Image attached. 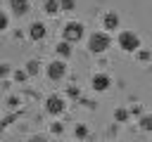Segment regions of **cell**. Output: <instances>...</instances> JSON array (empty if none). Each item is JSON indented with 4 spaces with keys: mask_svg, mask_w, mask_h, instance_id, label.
<instances>
[{
    "mask_svg": "<svg viewBox=\"0 0 152 142\" xmlns=\"http://www.w3.org/2000/svg\"><path fill=\"white\" fill-rule=\"evenodd\" d=\"M109 45H112V38H109L107 31H95V33L88 36V50L95 52V54L97 52H104Z\"/></svg>",
    "mask_w": 152,
    "mask_h": 142,
    "instance_id": "obj_1",
    "label": "cell"
},
{
    "mask_svg": "<svg viewBox=\"0 0 152 142\" xmlns=\"http://www.w3.org/2000/svg\"><path fill=\"white\" fill-rule=\"evenodd\" d=\"M116 40H119V47L124 52H138L140 50V36L133 31H121Z\"/></svg>",
    "mask_w": 152,
    "mask_h": 142,
    "instance_id": "obj_2",
    "label": "cell"
},
{
    "mask_svg": "<svg viewBox=\"0 0 152 142\" xmlns=\"http://www.w3.org/2000/svg\"><path fill=\"white\" fill-rule=\"evenodd\" d=\"M62 36H64L66 43H76V40H81V38H83V24H81V21H69V24H64Z\"/></svg>",
    "mask_w": 152,
    "mask_h": 142,
    "instance_id": "obj_3",
    "label": "cell"
},
{
    "mask_svg": "<svg viewBox=\"0 0 152 142\" xmlns=\"http://www.w3.org/2000/svg\"><path fill=\"white\" fill-rule=\"evenodd\" d=\"M45 73H48L50 80H62V78L66 76V64H64V59H55V62H50L48 69H45Z\"/></svg>",
    "mask_w": 152,
    "mask_h": 142,
    "instance_id": "obj_4",
    "label": "cell"
},
{
    "mask_svg": "<svg viewBox=\"0 0 152 142\" xmlns=\"http://www.w3.org/2000/svg\"><path fill=\"white\" fill-rule=\"evenodd\" d=\"M45 109H48V114H62L64 109H66V102H64V97L62 95H50L48 99H45Z\"/></svg>",
    "mask_w": 152,
    "mask_h": 142,
    "instance_id": "obj_5",
    "label": "cell"
},
{
    "mask_svg": "<svg viewBox=\"0 0 152 142\" xmlns=\"http://www.w3.org/2000/svg\"><path fill=\"white\" fill-rule=\"evenodd\" d=\"M90 85H93V90L104 92V90L112 85V78H109L107 73H95V76H93V80H90Z\"/></svg>",
    "mask_w": 152,
    "mask_h": 142,
    "instance_id": "obj_6",
    "label": "cell"
},
{
    "mask_svg": "<svg viewBox=\"0 0 152 142\" xmlns=\"http://www.w3.org/2000/svg\"><path fill=\"white\" fill-rule=\"evenodd\" d=\"M102 26H104L107 33H109V31H116V28H119V14H116V12H107V14L102 17Z\"/></svg>",
    "mask_w": 152,
    "mask_h": 142,
    "instance_id": "obj_7",
    "label": "cell"
},
{
    "mask_svg": "<svg viewBox=\"0 0 152 142\" xmlns=\"http://www.w3.org/2000/svg\"><path fill=\"white\" fill-rule=\"evenodd\" d=\"M45 24L43 21H33L31 26H28V36H31V40H43L45 38Z\"/></svg>",
    "mask_w": 152,
    "mask_h": 142,
    "instance_id": "obj_8",
    "label": "cell"
},
{
    "mask_svg": "<svg viewBox=\"0 0 152 142\" xmlns=\"http://www.w3.org/2000/svg\"><path fill=\"white\" fill-rule=\"evenodd\" d=\"M10 9L14 14H26L28 12V0H10Z\"/></svg>",
    "mask_w": 152,
    "mask_h": 142,
    "instance_id": "obj_9",
    "label": "cell"
},
{
    "mask_svg": "<svg viewBox=\"0 0 152 142\" xmlns=\"http://www.w3.org/2000/svg\"><path fill=\"white\" fill-rule=\"evenodd\" d=\"M55 52L62 57V59H66V57H71V43H66V40H62V43H57V47H55Z\"/></svg>",
    "mask_w": 152,
    "mask_h": 142,
    "instance_id": "obj_10",
    "label": "cell"
},
{
    "mask_svg": "<svg viewBox=\"0 0 152 142\" xmlns=\"http://www.w3.org/2000/svg\"><path fill=\"white\" fill-rule=\"evenodd\" d=\"M43 9H45L48 14H57V12H59V0H45V2H43Z\"/></svg>",
    "mask_w": 152,
    "mask_h": 142,
    "instance_id": "obj_11",
    "label": "cell"
},
{
    "mask_svg": "<svg viewBox=\"0 0 152 142\" xmlns=\"http://www.w3.org/2000/svg\"><path fill=\"white\" fill-rule=\"evenodd\" d=\"M28 76H36L38 71H40V62L38 59H31V62H26V69H24Z\"/></svg>",
    "mask_w": 152,
    "mask_h": 142,
    "instance_id": "obj_12",
    "label": "cell"
},
{
    "mask_svg": "<svg viewBox=\"0 0 152 142\" xmlns=\"http://www.w3.org/2000/svg\"><path fill=\"white\" fill-rule=\"evenodd\" d=\"M128 116H131V111H128V109H116V111H114V118H116L119 123L128 121Z\"/></svg>",
    "mask_w": 152,
    "mask_h": 142,
    "instance_id": "obj_13",
    "label": "cell"
},
{
    "mask_svg": "<svg viewBox=\"0 0 152 142\" xmlns=\"http://www.w3.org/2000/svg\"><path fill=\"white\" fill-rule=\"evenodd\" d=\"M140 128H142V130H152V116H150V114L140 116Z\"/></svg>",
    "mask_w": 152,
    "mask_h": 142,
    "instance_id": "obj_14",
    "label": "cell"
},
{
    "mask_svg": "<svg viewBox=\"0 0 152 142\" xmlns=\"http://www.w3.org/2000/svg\"><path fill=\"white\" fill-rule=\"evenodd\" d=\"M7 26H10V17H7V14L0 9V31H5Z\"/></svg>",
    "mask_w": 152,
    "mask_h": 142,
    "instance_id": "obj_15",
    "label": "cell"
},
{
    "mask_svg": "<svg viewBox=\"0 0 152 142\" xmlns=\"http://www.w3.org/2000/svg\"><path fill=\"white\" fill-rule=\"evenodd\" d=\"M74 133H76V137H78V140H83V137L88 135V128H86V125H76V130H74Z\"/></svg>",
    "mask_w": 152,
    "mask_h": 142,
    "instance_id": "obj_16",
    "label": "cell"
},
{
    "mask_svg": "<svg viewBox=\"0 0 152 142\" xmlns=\"http://www.w3.org/2000/svg\"><path fill=\"white\" fill-rule=\"evenodd\" d=\"M74 5H76L74 0H59V9H66L69 12V9H74Z\"/></svg>",
    "mask_w": 152,
    "mask_h": 142,
    "instance_id": "obj_17",
    "label": "cell"
},
{
    "mask_svg": "<svg viewBox=\"0 0 152 142\" xmlns=\"http://www.w3.org/2000/svg\"><path fill=\"white\" fill-rule=\"evenodd\" d=\"M135 57H138L140 62H150V52H147V50H138V52H135Z\"/></svg>",
    "mask_w": 152,
    "mask_h": 142,
    "instance_id": "obj_18",
    "label": "cell"
},
{
    "mask_svg": "<svg viewBox=\"0 0 152 142\" xmlns=\"http://www.w3.org/2000/svg\"><path fill=\"white\" fill-rule=\"evenodd\" d=\"M50 130H52V133H55V135H59V133H62V130H64V125H62V123H57V121H55V123H52V125H50Z\"/></svg>",
    "mask_w": 152,
    "mask_h": 142,
    "instance_id": "obj_19",
    "label": "cell"
},
{
    "mask_svg": "<svg viewBox=\"0 0 152 142\" xmlns=\"http://www.w3.org/2000/svg\"><path fill=\"white\" fill-rule=\"evenodd\" d=\"M10 71H12V69H10V64H0V78H5Z\"/></svg>",
    "mask_w": 152,
    "mask_h": 142,
    "instance_id": "obj_20",
    "label": "cell"
},
{
    "mask_svg": "<svg viewBox=\"0 0 152 142\" xmlns=\"http://www.w3.org/2000/svg\"><path fill=\"white\" fill-rule=\"evenodd\" d=\"M26 76H28L26 71H14V78H17V80H26Z\"/></svg>",
    "mask_w": 152,
    "mask_h": 142,
    "instance_id": "obj_21",
    "label": "cell"
},
{
    "mask_svg": "<svg viewBox=\"0 0 152 142\" xmlns=\"http://www.w3.org/2000/svg\"><path fill=\"white\" fill-rule=\"evenodd\" d=\"M28 142H45V137H43V135H31Z\"/></svg>",
    "mask_w": 152,
    "mask_h": 142,
    "instance_id": "obj_22",
    "label": "cell"
}]
</instances>
